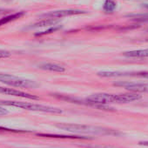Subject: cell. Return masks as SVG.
<instances>
[{"mask_svg": "<svg viewBox=\"0 0 148 148\" xmlns=\"http://www.w3.org/2000/svg\"><path fill=\"white\" fill-rule=\"evenodd\" d=\"M141 99V96L136 93L125 94H109V93H96L87 98V101L93 104L98 108H106V105L113 103H129Z\"/></svg>", "mask_w": 148, "mask_h": 148, "instance_id": "cell-1", "label": "cell"}, {"mask_svg": "<svg viewBox=\"0 0 148 148\" xmlns=\"http://www.w3.org/2000/svg\"><path fill=\"white\" fill-rule=\"evenodd\" d=\"M57 126L64 131L73 132V133H84V134H92V135H110V136H118L121 133L118 131L100 127L94 125H76V124H60Z\"/></svg>", "mask_w": 148, "mask_h": 148, "instance_id": "cell-2", "label": "cell"}, {"mask_svg": "<svg viewBox=\"0 0 148 148\" xmlns=\"http://www.w3.org/2000/svg\"><path fill=\"white\" fill-rule=\"evenodd\" d=\"M0 106H14L18 107L29 111L33 112H47V113H61L62 110L59 108L49 106H44V105H38L34 103H29V102H22V101H12V100H0Z\"/></svg>", "mask_w": 148, "mask_h": 148, "instance_id": "cell-3", "label": "cell"}, {"mask_svg": "<svg viewBox=\"0 0 148 148\" xmlns=\"http://www.w3.org/2000/svg\"><path fill=\"white\" fill-rule=\"evenodd\" d=\"M0 82L7 86L18 87V88L31 89V88H37L38 86V84L33 80L23 79L20 77L11 75V74L1 73V72H0Z\"/></svg>", "mask_w": 148, "mask_h": 148, "instance_id": "cell-4", "label": "cell"}, {"mask_svg": "<svg viewBox=\"0 0 148 148\" xmlns=\"http://www.w3.org/2000/svg\"><path fill=\"white\" fill-rule=\"evenodd\" d=\"M86 13L85 11L81 10H60V11H54V12H50L47 13H44L39 16L40 18H52V19H59L64 17L68 16H73V15H79V14H84Z\"/></svg>", "mask_w": 148, "mask_h": 148, "instance_id": "cell-5", "label": "cell"}, {"mask_svg": "<svg viewBox=\"0 0 148 148\" xmlns=\"http://www.w3.org/2000/svg\"><path fill=\"white\" fill-rule=\"evenodd\" d=\"M115 86L122 87L132 92H148V83L144 82H131V81H119L114 83Z\"/></svg>", "mask_w": 148, "mask_h": 148, "instance_id": "cell-6", "label": "cell"}, {"mask_svg": "<svg viewBox=\"0 0 148 148\" xmlns=\"http://www.w3.org/2000/svg\"><path fill=\"white\" fill-rule=\"evenodd\" d=\"M0 93H4L6 95H12V96H15V97H21V98H25V99H38V97L18 91V90H15L12 88H7V87H3L0 86Z\"/></svg>", "mask_w": 148, "mask_h": 148, "instance_id": "cell-7", "label": "cell"}, {"mask_svg": "<svg viewBox=\"0 0 148 148\" xmlns=\"http://www.w3.org/2000/svg\"><path fill=\"white\" fill-rule=\"evenodd\" d=\"M38 68L44 70V71H54V72L65 71V68L63 65L54 64V63H42L38 65Z\"/></svg>", "mask_w": 148, "mask_h": 148, "instance_id": "cell-8", "label": "cell"}, {"mask_svg": "<svg viewBox=\"0 0 148 148\" xmlns=\"http://www.w3.org/2000/svg\"><path fill=\"white\" fill-rule=\"evenodd\" d=\"M124 56L126 58H148V49L125 51V52H124Z\"/></svg>", "mask_w": 148, "mask_h": 148, "instance_id": "cell-9", "label": "cell"}, {"mask_svg": "<svg viewBox=\"0 0 148 148\" xmlns=\"http://www.w3.org/2000/svg\"><path fill=\"white\" fill-rule=\"evenodd\" d=\"M58 23V19H52V18H46L35 23L30 26V28H41V27H51L56 25Z\"/></svg>", "mask_w": 148, "mask_h": 148, "instance_id": "cell-10", "label": "cell"}, {"mask_svg": "<svg viewBox=\"0 0 148 148\" xmlns=\"http://www.w3.org/2000/svg\"><path fill=\"white\" fill-rule=\"evenodd\" d=\"M25 15V12H16V13H13L12 15H9V16H6L5 18H2L0 19V26L2 25H5L10 22H12V21H15L17 19H19L20 18H22L23 16Z\"/></svg>", "mask_w": 148, "mask_h": 148, "instance_id": "cell-11", "label": "cell"}, {"mask_svg": "<svg viewBox=\"0 0 148 148\" xmlns=\"http://www.w3.org/2000/svg\"><path fill=\"white\" fill-rule=\"evenodd\" d=\"M116 7H117V4L113 0H106L103 5V10L107 13H112L115 11Z\"/></svg>", "mask_w": 148, "mask_h": 148, "instance_id": "cell-12", "label": "cell"}, {"mask_svg": "<svg viewBox=\"0 0 148 148\" xmlns=\"http://www.w3.org/2000/svg\"><path fill=\"white\" fill-rule=\"evenodd\" d=\"M126 17L130 18L133 21L148 23V13H145V14H129V15H126Z\"/></svg>", "mask_w": 148, "mask_h": 148, "instance_id": "cell-13", "label": "cell"}, {"mask_svg": "<svg viewBox=\"0 0 148 148\" xmlns=\"http://www.w3.org/2000/svg\"><path fill=\"white\" fill-rule=\"evenodd\" d=\"M59 29H61V26L60 25H54V26H51L50 27L49 29L44 31V32H38L35 34V36H44V35H46V34H51L52 32H55L57 31H58Z\"/></svg>", "mask_w": 148, "mask_h": 148, "instance_id": "cell-14", "label": "cell"}, {"mask_svg": "<svg viewBox=\"0 0 148 148\" xmlns=\"http://www.w3.org/2000/svg\"><path fill=\"white\" fill-rule=\"evenodd\" d=\"M133 74H135V76L141 77V78H144V79H148V71H138V72H135Z\"/></svg>", "mask_w": 148, "mask_h": 148, "instance_id": "cell-15", "label": "cell"}, {"mask_svg": "<svg viewBox=\"0 0 148 148\" xmlns=\"http://www.w3.org/2000/svg\"><path fill=\"white\" fill-rule=\"evenodd\" d=\"M11 52L8 51H5V50H0V58H6L11 57Z\"/></svg>", "mask_w": 148, "mask_h": 148, "instance_id": "cell-16", "label": "cell"}, {"mask_svg": "<svg viewBox=\"0 0 148 148\" xmlns=\"http://www.w3.org/2000/svg\"><path fill=\"white\" fill-rule=\"evenodd\" d=\"M86 148H117L112 146H105V145H86Z\"/></svg>", "mask_w": 148, "mask_h": 148, "instance_id": "cell-17", "label": "cell"}, {"mask_svg": "<svg viewBox=\"0 0 148 148\" xmlns=\"http://www.w3.org/2000/svg\"><path fill=\"white\" fill-rule=\"evenodd\" d=\"M9 112H8V110L7 109H5L4 106H0V116H2V115H5V114H7Z\"/></svg>", "mask_w": 148, "mask_h": 148, "instance_id": "cell-18", "label": "cell"}, {"mask_svg": "<svg viewBox=\"0 0 148 148\" xmlns=\"http://www.w3.org/2000/svg\"><path fill=\"white\" fill-rule=\"evenodd\" d=\"M138 145H144V146H148V141H146V140H145V141H139L138 142Z\"/></svg>", "mask_w": 148, "mask_h": 148, "instance_id": "cell-19", "label": "cell"}, {"mask_svg": "<svg viewBox=\"0 0 148 148\" xmlns=\"http://www.w3.org/2000/svg\"><path fill=\"white\" fill-rule=\"evenodd\" d=\"M144 8H145V9H148V4L146 3V4H143V5H142Z\"/></svg>", "mask_w": 148, "mask_h": 148, "instance_id": "cell-20", "label": "cell"}, {"mask_svg": "<svg viewBox=\"0 0 148 148\" xmlns=\"http://www.w3.org/2000/svg\"><path fill=\"white\" fill-rule=\"evenodd\" d=\"M0 11H1V9H0Z\"/></svg>", "mask_w": 148, "mask_h": 148, "instance_id": "cell-21", "label": "cell"}]
</instances>
